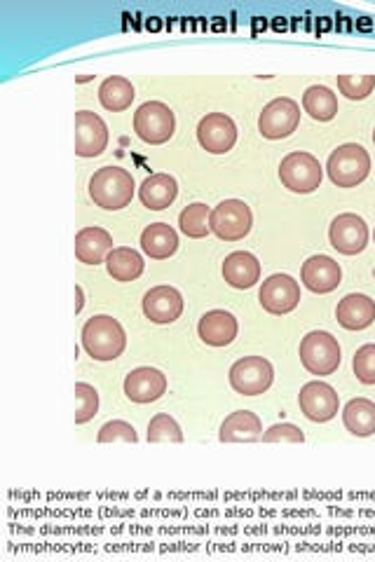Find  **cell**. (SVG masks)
I'll list each match as a JSON object with an SVG mask.
<instances>
[{
    "label": "cell",
    "mask_w": 375,
    "mask_h": 562,
    "mask_svg": "<svg viewBox=\"0 0 375 562\" xmlns=\"http://www.w3.org/2000/svg\"><path fill=\"white\" fill-rule=\"evenodd\" d=\"M300 125V106L289 97L272 99L268 106L263 108V113L258 115V132L265 139L279 141L289 139Z\"/></svg>",
    "instance_id": "obj_9"
},
{
    "label": "cell",
    "mask_w": 375,
    "mask_h": 562,
    "mask_svg": "<svg viewBox=\"0 0 375 562\" xmlns=\"http://www.w3.org/2000/svg\"><path fill=\"white\" fill-rule=\"evenodd\" d=\"M373 143H375V129H373Z\"/></svg>",
    "instance_id": "obj_37"
},
{
    "label": "cell",
    "mask_w": 375,
    "mask_h": 562,
    "mask_svg": "<svg viewBox=\"0 0 375 562\" xmlns=\"http://www.w3.org/2000/svg\"><path fill=\"white\" fill-rule=\"evenodd\" d=\"M134 132L143 143L162 146V143H167L176 132V115L172 108L162 104V101H148V104L136 108Z\"/></svg>",
    "instance_id": "obj_6"
},
{
    "label": "cell",
    "mask_w": 375,
    "mask_h": 562,
    "mask_svg": "<svg viewBox=\"0 0 375 562\" xmlns=\"http://www.w3.org/2000/svg\"><path fill=\"white\" fill-rule=\"evenodd\" d=\"M99 413V392L87 382L75 385V424H87Z\"/></svg>",
    "instance_id": "obj_31"
},
{
    "label": "cell",
    "mask_w": 375,
    "mask_h": 562,
    "mask_svg": "<svg viewBox=\"0 0 375 562\" xmlns=\"http://www.w3.org/2000/svg\"><path fill=\"white\" fill-rule=\"evenodd\" d=\"M261 441L263 443H305V434L296 427V424L282 422L265 431Z\"/></svg>",
    "instance_id": "obj_35"
},
{
    "label": "cell",
    "mask_w": 375,
    "mask_h": 562,
    "mask_svg": "<svg viewBox=\"0 0 375 562\" xmlns=\"http://www.w3.org/2000/svg\"><path fill=\"white\" fill-rule=\"evenodd\" d=\"M83 347L94 361H115L127 347V333L118 319L97 314L83 326Z\"/></svg>",
    "instance_id": "obj_1"
},
{
    "label": "cell",
    "mask_w": 375,
    "mask_h": 562,
    "mask_svg": "<svg viewBox=\"0 0 375 562\" xmlns=\"http://www.w3.org/2000/svg\"><path fill=\"white\" fill-rule=\"evenodd\" d=\"M148 443H183V431L172 415L158 413L148 424Z\"/></svg>",
    "instance_id": "obj_30"
},
{
    "label": "cell",
    "mask_w": 375,
    "mask_h": 562,
    "mask_svg": "<svg viewBox=\"0 0 375 562\" xmlns=\"http://www.w3.org/2000/svg\"><path fill=\"white\" fill-rule=\"evenodd\" d=\"M326 174L338 188H357L371 174V155L359 143H345L329 155Z\"/></svg>",
    "instance_id": "obj_3"
},
{
    "label": "cell",
    "mask_w": 375,
    "mask_h": 562,
    "mask_svg": "<svg viewBox=\"0 0 375 562\" xmlns=\"http://www.w3.org/2000/svg\"><path fill=\"white\" fill-rule=\"evenodd\" d=\"M176 197H179V183L169 174H153L141 183L139 200L150 211H162L172 207Z\"/></svg>",
    "instance_id": "obj_23"
},
{
    "label": "cell",
    "mask_w": 375,
    "mask_h": 562,
    "mask_svg": "<svg viewBox=\"0 0 375 562\" xmlns=\"http://www.w3.org/2000/svg\"><path fill=\"white\" fill-rule=\"evenodd\" d=\"M106 270L115 281H136L146 270V263H143V256L139 251L129 249V246H118V249L111 251V256L106 258Z\"/></svg>",
    "instance_id": "obj_25"
},
{
    "label": "cell",
    "mask_w": 375,
    "mask_h": 562,
    "mask_svg": "<svg viewBox=\"0 0 375 562\" xmlns=\"http://www.w3.org/2000/svg\"><path fill=\"white\" fill-rule=\"evenodd\" d=\"M141 249L148 258L167 260L179 249V235L172 225L153 223L141 232Z\"/></svg>",
    "instance_id": "obj_24"
},
{
    "label": "cell",
    "mask_w": 375,
    "mask_h": 562,
    "mask_svg": "<svg viewBox=\"0 0 375 562\" xmlns=\"http://www.w3.org/2000/svg\"><path fill=\"white\" fill-rule=\"evenodd\" d=\"M221 272L225 284L240 291L254 289L258 281H261V263H258V258L249 251L230 253V256L223 260Z\"/></svg>",
    "instance_id": "obj_18"
},
{
    "label": "cell",
    "mask_w": 375,
    "mask_h": 562,
    "mask_svg": "<svg viewBox=\"0 0 375 562\" xmlns=\"http://www.w3.org/2000/svg\"><path fill=\"white\" fill-rule=\"evenodd\" d=\"M300 281L312 293L326 296V293L336 291L343 281V270L331 256H312L300 267Z\"/></svg>",
    "instance_id": "obj_16"
},
{
    "label": "cell",
    "mask_w": 375,
    "mask_h": 562,
    "mask_svg": "<svg viewBox=\"0 0 375 562\" xmlns=\"http://www.w3.org/2000/svg\"><path fill=\"white\" fill-rule=\"evenodd\" d=\"M97 441L99 443H118V441L136 443V441H139V434H136V429L129 422L113 420V422H106L104 427L99 429Z\"/></svg>",
    "instance_id": "obj_34"
},
{
    "label": "cell",
    "mask_w": 375,
    "mask_h": 562,
    "mask_svg": "<svg viewBox=\"0 0 375 562\" xmlns=\"http://www.w3.org/2000/svg\"><path fill=\"white\" fill-rule=\"evenodd\" d=\"M167 375L158 368H136L125 378V396L132 403L146 406V403L160 401L167 394Z\"/></svg>",
    "instance_id": "obj_15"
},
{
    "label": "cell",
    "mask_w": 375,
    "mask_h": 562,
    "mask_svg": "<svg viewBox=\"0 0 375 562\" xmlns=\"http://www.w3.org/2000/svg\"><path fill=\"white\" fill-rule=\"evenodd\" d=\"M75 296H78V305H75V314L83 310V289L80 286H75Z\"/></svg>",
    "instance_id": "obj_36"
},
{
    "label": "cell",
    "mask_w": 375,
    "mask_h": 562,
    "mask_svg": "<svg viewBox=\"0 0 375 562\" xmlns=\"http://www.w3.org/2000/svg\"><path fill=\"white\" fill-rule=\"evenodd\" d=\"M258 303L268 314L284 317L300 305V284L291 274H272L258 291Z\"/></svg>",
    "instance_id": "obj_10"
},
{
    "label": "cell",
    "mask_w": 375,
    "mask_h": 562,
    "mask_svg": "<svg viewBox=\"0 0 375 562\" xmlns=\"http://www.w3.org/2000/svg\"><path fill=\"white\" fill-rule=\"evenodd\" d=\"M298 406H300V413L308 417L310 422L324 424V422H331L333 417L338 415L340 399H338L336 389H333L331 385L315 380V382H308V385L300 389Z\"/></svg>",
    "instance_id": "obj_11"
},
{
    "label": "cell",
    "mask_w": 375,
    "mask_h": 562,
    "mask_svg": "<svg viewBox=\"0 0 375 562\" xmlns=\"http://www.w3.org/2000/svg\"><path fill=\"white\" fill-rule=\"evenodd\" d=\"M254 228V214L242 200H225L211 209V232L223 242H240Z\"/></svg>",
    "instance_id": "obj_8"
},
{
    "label": "cell",
    "mask_w": 375,
    "mask_h": 562,
    "mask_svg": "<svg viewBox=\"0 0 375 562\" xmlns=\"http://www.w3.org/2000/svg\"><path fill=\"white\" fill-rule=\"evenodd\" d=\"M263 438V422L261 417L251 410H237L228 415L218 431L221 443H256Z\"/></svg>",
    "instance_id": "obj_20"
},
{
    "label": "cell",
    "mask_w": 375,
    "mask_h": 562,
    "mask_svg": "<svg viewBox=\"0 0 375 562\" xmlns=\"http://www.w3.org/2000/svg\"><path fill=\"white\" fill-rule=\"evenodd\" d=\"M230 387L242 396H261L275 382V368L263 356H244L230 368Z\"/></svg>",
    "instance_id": "obj_7"
},
{
    "label": "cell",
    "mask_w": 375,
    "mask_h": 562,
    "mask_svg": "<svg viewBox=\"0 0 375 562\" xmlns=\"http://www.w3.org/2000/svg\"><path fill=\"white\" fill-rule=\"evenodd\" d=\"M352 370L361 385H375V345H364L357 349L352 359Z\"/></svg>",
    "instance_id": "obj_33"
},
{
    "label": "cell",
    "mask_w": 375,
    "mask_h": 562,
    "mask_svg": "<svg viewBox=\"0 0 375 562\" xmlns=\"http://www.w3.org/2000/svg\"><path fill=\"white\" fill-rule=\"evenodd\" d=\"M197 141L211 155H225L237 143V125L225 113L204 115L197 125Z\"/></svg>",
    "instance_id": "obj_12"
},
{
    "label": "cell",
    "mask_w": 375,
    "mask_h": 562,
    "mask_svg": "<svg viewBox=\"0 0 375 562\" xmlns=\"http://www.w3.org/2000/svg\"><path fill=\"white\" fill-rule=\"evenodd\" d=\"M336 319L345 331H364L375 321V300L364 293H350L338 303Z\"/></svg>",
    "instance_id": "obj_21"
},
{
    "label": "cell",
    "mask_w": 375,
    "mask_h": 562,
    "mask_svg": "<svg viewBox=\"0 0 375 562\" xmlns=\"http://www.w3.org/2000/svg\"><path fill=\"white\" fill-rule=\"evenodd\" d=\"M373 239H375V230H373Z\"/></svg>",
    "instance_id": "obj_38"
},
{
    "label": "cell",
    "mask_w": 375,
    "mask_h": 562,
    "mask_svg": "<svg viewBox=\"0 0 375 562\" xmlns=\"http://www.w3.org/2000/svg\"><path fill=\"white\" fill-rule=\"evenodd\" d=\"M134 97V85L127 78H122V75H111V78H106L99 87L101 106L111 113L127 111V108L132 106Z\"/></svg>",
    "instance_id": "obj_27"
},
{
    "label": "cell",
    "mask_w": 375,
    "mask_h": 562,
    "mask_svg": "<svg viewBox=\"0 0 375 562\" xmlns=\"http://www.w3.org/2000/svg\"><path fill=\"white\" fill-rule=\"evenodd\" d=\"M108 146L106 122L92 111L75 113V155L99 157Z\"/></svg>",
    "instance_id": "obj_14"
},
{
    "label": "cell",
    "mask_w": 375,
    "mask_h": 562,
    "mask_svg": "<svg viewBox=\"0 0 375 562\" xmlns=\"http://www.w3.org/2000/svg\"><path fill=\"white\" fill-rule=\"evenodd\" d=\"M303 111L317 122H331L338 115V97L324 85H312L303 94Z\"/></svg>",
    "instance_id": "obj_28"
},
{
    "label": "cell",
    "mask_w": 375,
    "mask_h": 562,
    "mask_svg": "<svg viewBox=\"0 0 375 562\" xmlns=\"http://www.w3.org/2000/svg\"><path fill=\"white\" fill-rule=\"evenodd\" d=\"M300 363L308 370L310 375H333L343 361V352H340L338 340L326 331H312L300 340Z\"/></svg>",
    "instance_id": "obj_4"
},
{
    "label": "cell",
    "mask_w": 375,
    "mask_h": 562,
    "mask_svg": "<svg viewBox=\"0 0 375 562\" xmlns=\"http://www.w3.org/2000/svg\"><path fill=\"white\" fill-rule=\"evenodd\" d=\"M113 251V237L104 228H83L75 235V258L85 265L106 263Z\"/></svg>",
    "instance_id": "obj_22"
},
{
    "label": "cell",
    "mask_w": 375,
    "mask_h": 562,
    "mask_svg": "<svg viewBox=\"0 0 375 562\" xmlns=\"http://www.w3.org/2000/svg\"><path fill=\"white\" fill-rule=\"evenodd\" d=\"M134 176L122 167H101L90 178V197L99 209L120 211L132 204Z\"/></svg>",
    "instance_id": "obj_2"
},
{
    "label": "cell",
    "mask_w": 375,
    "mask_h": 562,
    "mask_svg": "<svg viewBox=\"0 0 375 562\" xmlns=\"http://www.w3.org/2000/svg\"><path fill=\"white\" fill-rule=\"evenodd\" d=\"M324 178V169L315 155L303 153V150H296V153H289L279 164V181L286 190L296 195H310L319 190Z\"/></svg>",
    "instance_id": "obj_5"
},
{
    "label": "cell",
    "mask_w": 375,
    "mask_h": 562,
    "mask_svg": "<svg viewBox=\"0 0 375 562\" xmlns=\"http://www.w3.org/2000/svg\"><path fill=\"white\" fill-rule=\"evenodd\" d=\"M240 333V324L230 312L211 310L197 324V335L209 347H228Z\"/></svg>",
    "instance_id": "obj_19"
},
{
    "label": "cell",
    "mask_w": 375,
    "mask_h": 562,
    "mask_svg": "<svg viewBox=\"0 0 375 562\" xmlns=\"http://www.w3.org/2000/svg\"><path fill=\"white\" fill-rule=\"evenodd\" d=\"M143 314L153 324H174L183 314V296L174 286H155L143 296Z\"/></svg>",
    "instance_id": "obj_17"
},
{
    "label": "cell",
    "mask_w": 375,
    "mask_h": 562,
    "mask_svg": "<svg viewBox=\"0 0 375 562\" xmlns=\"http://www.w3.org/2000/svg\"><path fill=\"white\" fill-rule=\"evenodd\" d=\"M375 75H338V92L350 101H364L373 94Z\"/></svg>",
    "instance_id": "obj_32"
},
{
    "label": "cell",
    "mask_w": 375,
    "mask_h": 562,
    "mask_svg": "<svg viewBox=\"0 0 375 562\" xmlns=\"http://www.w3.org/2000/svg\"><path fill=\"white\" fill-rule=\"evenodd\" d=\"M368 225L357 214H340L333 218L329 228V242L343 256H357L368 246Z\"/></svg>",
    "instance_id": "obj_13"
},
{
    "label": "cell",
    "mask_w": 375,
    "mask_h": 562,
    "mask_svg": "<svg viewBox=\"0 0 375 562\" xmlns=\"http://www.w3.org/2000/svg\"><path fill=\"white\" fill-rule=\"evenodd\" d=\"M179 225L183 235L190 239L207 237L211 232V209L202 202L188 204V207L179 214Z\"/></svg>",
    "instance_id": "obj_29"
},
{
    "label": "cell",
    "mask_w": 375,
    "mask_h": 562,
    "mask_svg": "<svg viewBox=\"0 0 375 562\" xmlns=\"http://www.w3.org/2000/svg\"><path fill=\"white\" fill-rule=\"evenodd\" d=\"M343 424L352 436L368 438L375 434V403L368 399H352L343 408Z\"/></svg>",
    "instance_id": "obj_26"
}]
</instances>
